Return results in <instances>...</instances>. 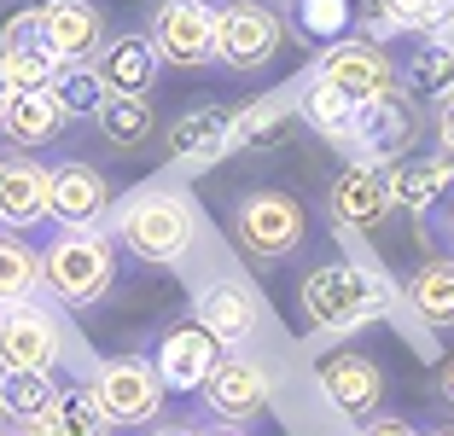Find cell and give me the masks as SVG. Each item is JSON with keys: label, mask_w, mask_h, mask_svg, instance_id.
Segmentation results:
<instances>
[{"label": "cell", "mask_w": 454, "mask_h": 436, "mask_svg": "<svg viewBox=\"0 0 454 436\" xmlns=\"http://www.w3.org/2000/svg\"><path fill=\"white\" fill-rule=\"evenodd\" d=\"M297 303H303L315 331H349V326L379 320L390 308V279L373 274V268H361V262H326V268H309L303 274Z\"/></svg>", "instance_id": "1"}, {"label": "cell", "mask_w": 454, "mask_h": 436, "mask_svg": "<svg viewBox=\"0 0 454 436\" xmlns=\"http://www.w3.org/2000/svg\"><path fill=\"white\" fill-rule=\"evenodd\" d=\"M41 285L70 308H94L117 285V251L99 227H65L41 251Z\"/></svg>", "instance_id": "2"}, {"label": "cell", "mask_w": 454, "mask_h": 436, "mask_svg": "<svg viewBox=\"0 0 454 436\" xmlns=\"http://www.w3.org/2000/svg\"><path fill=\"white\" fill-rule=\"evenodd\" d=\"M117 238L140 262H181L199 238V215L181 192H134L117 210Z\"/></svg>", "instance_id": "3"}, {"label": "cell", "mask_w": 454, "mask_h": 436, "mask_svg": "<svg viewBox=\"0 0 454 436\" xmlns=\"http://www.w3.org/2000/svg\"><path fill=\"white\" fill-rule=\"evenodd\" d=\"M303 233H309L303 204H297L292 192H274V186L245 192L239 210H233V238H239L256 262H280V256H292L297 245H303Z\"/></svg>", "instance_id": "4"}, {"label": "cell", "mask_w": 454, "mask_h": 436, "mask_svg": "<svg viewBox=\"0 0 454 436\" xmlns=\"http://www.w3.org/2000/svg\"><path fill=\"white\" fill-rule=\"evenodd\" d=\"M286 47V24L262 0H233L215 12V58L227 70H268Z\"/></svg>", "instance_id": "5"}, {"label": "cell", "mask_w": 454, "mask_h": 436, "mask_svg": "<svg viewBox=\"0 0 454 436\" xmlns=\"http://www.w3.org/2000/svg\"><path fill=\"white\" fill-rule=\"evenodd\" d=\"M88 390H94V401L106 408L111 424H152L163 413V378H158V367L140 361V355L99 361Z\"/></svg>", "instance_id": "6"}, {"label": "cell", "mask_w": 454, "mask_h": 436, "mask_svg": "<svg viewBox=\"0 0 454 436\" xmlns=\"http://www.w3.org/2000/svg\"><path fill=\"white\" fill-rule=\"evenodd\" d=\"M315 76L326 82V88H338L349 99V105H367V99H390V93L402 88L396 65H390V53L379 47V41L367 35H344L333 41L321 53V65H315Z\"/></svg>", "instance_id": "7"}, {"label": "cell", "mask_w": 454, "mask_h": 436, "mask_svg": "<svg viewBox=\"0 0 454 436\" xmlns=\"http://www.w3.org/2000/svg\"><path fill=\"white\" fill-rule=\"evenodd\" d=\"M59 355H65V326L47 303L24 297L0 308V372H53Z\"/></svg>", "instance_id": "8"}, {"label": "cell", "mask_w": 454, "mask_h": 436, "mask_svg": "<svg viewBox=\"0 0 454 436\" xmlns=\"http://www.w3.org/2000/svg\"><path fill=\"white\" fill-rule=\"evenodd\" d=\"M152 47L163 65H215V6L204 0H163L152 18Z\"/></svg>", "instance_id": "9"}, {"label": "cell", "mask_w": 454, "mask_h": 436, "mask_svg": "<svg viewBox=\"0 0 454 436\" xmlns=\"http://www.w3.org/2000/svg\"><path fill=\"white\" fill-rule=\"evenodd\" d=\"M199 396L222 424H251L256 413L268 408V372L256 367L251 355H222Z\"/></svg>", "instance_id": "10"}, {"label": "cell", "mask_w": 454, "mask_h": 436, "mask_svg": "<svg viewBox=\"0 0 454 436\" xmlns=\"http://www.w3.org/2000/svg\"><path fill=\"white\" fill-rule=\"evenodd\" d=\"M41 41L59 65H88L106 47V18L94 0H53L41 6Z\"/></svg>", "instance_id": "11"}, {"label": "cell", "mask_w": 454, "mask_h": 436, "mask_svg": "<svg viewBox=\"0 0 454 436\" xmlns=\"http://www.w3.org/2000/svg\"><path fill=\"white\" fill-rule=\"evenodd\" d=\"M321 396L333 401L344 419H373L379 401H385V378H379V367L367 355H356V349H344V355L321 361Z\"/></svg>", "instance_id": "12"}, {"label": "cell", "mask_w": 454, "mask_h": 436, "mask_svg": "<svg viewBox=\"0 0 454 436\" xmlns=\"http://www.w3.org/2000/svg\"><path fill=\"white\" fill-rule=\"evenodd\" d=\"M158 47H152V35H140V29H129V35H111L106 47H99L94 58V76L106 82V93H122V99H146L152 82H158Z\"/></svg>", "instance_id": "13"}, {"label": "cell", "mask_w": 454, "mask_h": 436, "mask_svg": "<svg viewBox=\"0 0 454 436\" xmlns=\"http://www.w3.org/2000/svg\"><path fill=\"white\" fill-rule=\"evenodd\" d=\"M53 215V169L41 163H0V227L6 233H24V227H41Z\"/></svg>", "instance_id": "14"}, {"label": "cell", "mask_w": 454, "mask_h": 436, "mask_svg": "<svg viewBox=\"0 0 454 436\" xmlns=\"http://www.w3.org/2000/svg\"><path fill=\"white\" fill-rule=\"evenodd\" d=\"M215 361H222V344H215L210 331L175 326V331H163V344H158V355H152V367H158L163 390H204V378L215 372Z\"/></svg>", "instance_id": "15"}, {"label": "cell", "mask_w": 454, "mask_h": 436, "mask_svg": "<svg viewBox=\"0 0 454 436\" xmlns=\"http://www.w3.org/2000/svg\"><path fill=\"white\" fill-rule=\"evenodd\" d=\"M385 215H390L385 175H379L373 163H349L333 181V222L344 227V233H373Z\"/></svg>", "instance_id": "16"}, {"label": "cell", "mask_w": 454, "mask_h": 436, "mask_svg": "<svg viewBox=\"0 0 454 436\" xmlns=\"http://www.w3.org/2000/svg\"><path fill=\"white\" fill-rule=\"evenodd\" d=\"M349 140H356L361 152H367V158L396 163V158H402V145L414 140V111L402 105L396 93H390V99H367V105H356Z\"/></svg>", "instance_id": "17"}, {"label": "cell", "mask_w": 454, "mask_h": 436, "mask_svg": "<svg viewBox=\"0 0 454 436\" xmlns=\"http://www.w3.org/2000/svg\"><path fill=\"white\" fill-rule=\"evenodd\" d=\"M449 158H396L385 163V192H390V210H408V215H431L437 199L449 192Z\"/></svg>", "instance_id": "18"}, {"label": "cell", "mask_w": 454, "mask_h": 436, "mask_svg": "<svg viewBox=\"0 0 454 436\" xmlns=\"http://www.w3.org/2000/svg\"><path fill=\"white\" fill-rule=\"evenodd\" d=\"M106 204H111V186H106L99 169H88V163H76V158L53 169V215L65 227H94L99 215H106Z\"/></svg>", "instance_id": "19"}, {"label": "cell", "mask_w": 454, "mask_h": 436, "mask_svg": "<svg viewBox=\"0 0 454 436\" xmlns=\"http://www.w3.org/2000/svg\"><path fill=\"white\" fill-rule=\"evenodd\" d=\"M192 326L210 331L215 344H245L256 331V297L245 285H210L192 303Z\"/></svg>", "instance_id": "20"}, {"label": "cell", "mask_w": 454, "mask_h": 436, "mask_svg": "<svg viewBox=\"0 0 454 436\" xmlns=\"http://www.w3.org/2000/svg\"><path fill=\"white\" fill-rule=\"evenodd\" d=\"M59 105H53V93H12L6 105H0V134L18 145H47L59 134Z\"/></svg>", "instance_id": "21"}, {"label": "cell", "mask_w": 454, "mask_h": 436, "mask_svg": "<svg viewBox=\"0 0 454 436\" xmlns=\"http://www.w3.org/2000/svg\"><path fill=\"white\" fill-rule=\"evenodd\" d=\"M408 308L426 326H454V256H437L408 279Z\"/></svg>", "instance_id": "22"}, {"label": "cell", "mask_w": 454, "mask_h": 436, "mask_svg": "<svg viewBox=\"0 0 454 436\" xmlns=\"http://www.w3.org/2000/svg\"><path fill=\"white\" fill-rule=\"evenodd\" d=\"M227 122H233V111H222V105H199L187 117H175L169 122V152L175 158H222Z\"/></svg>", "instance_id": "23"}, {"label": "cell", "mask_w": 454, "mask_h": 436, "mask_svg": "<svg viewBox=\"0 0 454 436\" xmlns=\"http://www.w3.org/2000/svg\"><path fill=\"white\" fill-rule=\"evenodd\" d=\"M402 88L414 93V99H449L454 93V47L449 41H426L419 53H408Z\"/></svg>", "instance_id": "24"}, {"label": "cell", "mask_w": 454, "mask_h": 436, "mask_svg": "<svg viewBox=\"0 0 454 436\" xmlns=\"http://www.w3.org/2000/svg\"><path fill=\"white\" fill-rule=\"evenodd\" d=\"M59 384L53 372H0V413L6 419H47V408H53Z\"/></svg>", "instance_id": "25"}, {"label": "cell", "mask_w": 454, "mask_h": 436, "mask_svg": "<svg viewBox=\"0 0 454 436\" xmlns=\"http://www.w3.org/2000/svg\"><path fill=\"white\" fill-rule=\"evenodd\" d=\"M47 93H53L59 117H99V105H106V82L94 76V65H59Z\"/></svg>", "instance_id": "26"}, {"label": "cell", "mask_w": 454, "mask_h": 436, "mask_svg": "<svg viewBox=\"0 0 454 436\" xmlns=\"http://www.w3.org/2000/svg\"><path fill=\"white\" fill-rule=\"evenodd\" d=\"M47 424H53V436H111V419L94 401V390H59Z\"/></svg>", "instance_id": "27"}, {"label": "cell", "mask_w": 454, "mask_h": 436, "mask_svg": "<svg viewBox=\"0 0 454 436\" xmlns=\"http://www.w3.org/2000/svg\"><path fill=\"white\" fill-rule=\"evenodd\" d=\"M35 285H41V256L29 251L24 238L0 233V308L35 297Z\"/></svg>", "instance_id": "28"}, {"label": "cell", "mask_w": 454, "mask_h": 436, "mask_svg": "<svg viewBox=\"0 0 454 436\" xmlns=\"http://www.w3.org/2000/svg\"><path fill=\"white\" fill-rule=\"evenodd\" d=\"M99 134L111 145H140L152 134V99H122V93H106V105H99Z\"/></svg>", "instance_id": "29"}, {"label": "cell", "mask_w": 454, "mask_h": 436, "mask_svg": "<svg viewBox=\"0 0 454 436\" xmlns=\"http://www.w3.org/2000/svg\"><path fill=\"white\" fill-rule=\"evenodd\" d=\"M303 117L315 122L321 134H333V140H349V122H356V105H349L338 88H326L321 76H309L303 88Z\"/></svg>", "instance_id": "30"}, {"label": "cell", "mask_w": 454, "mask_h": 436, "mask_svg": "<svg viewBox=\"0 0 454 436\" xmlns=\"http://www.w3.org/2000/svg\"><path fill=\"white\" fill-rule=\"evenodd\" d=\"M280 117H286L280 99H251L245 111H233V122H227V140H222V158H227V152H245V145H256L262 134H274V128H280Z\"/></svg>", "instance_id": "31"}, {"label": "cell", "mask_w": 454, "mask_h": 436, "mask_svg": "<svg viewBox=\"0 0 454 436\" xmlns=\"http://www.w3.org/2000/svg\"><path fill=\"white\" fill-rule=\"evenodd\" d=\"M349 0H303V35L309 41H344V29H349Z\"/></svg>", "instance_id": "32"}, {"label": "cell", "mask_w": 454, "mask_h": 436, "mask_svg": "<svg viewBox=\"0 0 454 436\" xmlns=\"http://www.w3.org/2000/svg\"><path fill=\"white\" fill-rule=\"evenodd\" d=\"M437 140H442V158L454 163V93L442 99V111H437Z\"/></svg>", "instance_id": "33"}, {"label": "cell", "mask_w": 454, "mask_h": 436, "mask_svg": "<svg viewBox=\"0 0 454 436\" xmlns=\"http://www.w3.org/2000/svg\"><path fill=\"white\" fill-rule=\"evenodd\" d=\"M356 436H419L414 424H402V419H373V424H361Z\"/></svg>", "instance_id": "34"}, {"label": "cell", "mask_w": 454, "mask_h": 436, "mask_svg": "<svg viewBox=\"0 0 454 436\" xmlns=\"http://www.w3.org/2000/svg\"><path fill=\"white\" fill-rule=\"evenodd\" d=\"M437 390H442V401H449V408H454V355L442 361V372H437Z\"/></svg>", "instance_id": "35"}, {"label": "cell", "mask_w": 454, "mask_h": 436, "mask_svg": "<svg viewBox=\"0 0 454 436\" xmlns=\"http://www.w3.org/2000/svg\"><path fill=\"white\" fill-rule=\"evenodd\" d=\"M379 6H385V12H390V18H396V24H402V18H408V12H414V6H419V0H379Z\"/></svg>", "instance_id": "36"}, {"label": "cell", "mask_w": 454, "mask_h": 436, "mask_svg": "<svg viewBox=\"0 0 454 436\" xmlns=\"http://www.w3.org/2000/svg\"><path fill=\"white\" fill-rule=\"evenodd\" d=\"M12 436H53V424H47V419H24Z\"/></svg>", "instance_id": "37"}, {"label": "cell", "mask_w": 454, "mask_h": 436, "mask_svg": "<svg viewBox=\"0 0 454 436\" xmlns=\"http://www.w3.org/2000/svg\"><path fill=\"white\" fill-rule=\"evenodd\" d=\"M12 99V76H6V58H0V105Z\"/></svg>", "instance_id": "38"}, {"label": "cell", "mask_w": 454, "mask_h": 436, "mask_svg": "<svg viewBox=\"0 0 454 436\" xmlns=\"http://www.w3.org/2000/svg\"><path fill=\"white\" fill-rule=\"evenodd\" d=\"M152 436H192V431H181V424H158Z\"/></svg>", "instance_id": "39"}, {"label": "cell", "mask_w": 454, "mask_h": 436, "mask_svg": "<svg viewBox=\"0 0 454 436\" xmlns=\"http://www.w3.org/2000/svg\"><path fill=\"white\" fill-rule=\"evenodd\" d=\"M442 41H449V47H454V18H449V24H442Z\"/></svg>", "instance_id": "40"}, {"label": "cell", "mask_w": 454, "mask_h": 436, "mask_svg": "<svg viewBox=\"0 0 454 436\" xmlns=\"http://www.w3.org/2000/svg\"><path fill=\"white\" fill-rule=\"evenodd\" d=\"M199 436H239V431H199Z\"/></svg>", "instance_id": "41"}, {"label": "cell", "mask_w": 454, "mask_h": 436, "mask_svg": "<svg viewBox=\"0 0 454 436\" xmlns=\"http://www.w3.org/2000/svg\"><path fill=\"white\" fill-rule=\"evenodd\" d=\"M431 436H454V424H449V431H431Z\"/></svg>", "instance_id": "42"}, {"label": "cell", "mask_w": 454, "mask_h": 436, "mask_svg": "<svg viewBox=\"0 0 454 436\" xmlns=\"http://www.w3.org/2000/svg\"><path fill=\"white\" fill-rule=\"evenodd\" d=\"M361 6H379V0H361Z\"/></svg>", "instance_id": "43"}, {"label": "cell", "mask_w": 454, "mask_h": 436, "mask_svg": "<svg viewBox=\"0 0 454 436\" xmlns=\"http://www.w3.org/2000/svg\"><path fill=\"white\" fill-rule=\"evenodd\" d=\"M35 6H53V0H35Z\"/></svg>", "instance_id": "44"}, {"label": "cell", "mask_w": 454, "mask_h": 436, "mask_svg": "<svg viewBox=\"0 0 454 436\" xmlns=\"http://www.w3.org/2000/svg\"><path fill=\"white\" fill-rule=\"evenodd\" d=\"M0 419H6V413H0Z\"/></svg>", "instance_id": "45"}]
</instances>
